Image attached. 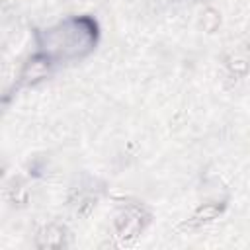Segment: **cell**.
I'll use <instances>...</instances> for the list:
<instances>
[{
  "instance_id": "obj_1",
  "label": "cell",
  "mask_w": 250,
  "mask_h": 250,
  "mask_svg": "<svg viewBox=\"0 0 250 250\" xmlns=\"http://www.w3.org/2000/svg\"><path fill=\"white\" fill-rule=\"evenodd\" d=\"M100 27L90 16H70L55 25L37 31V59L47 66L80 61L98 43Z\"/></svg>"
}]
</instances>
